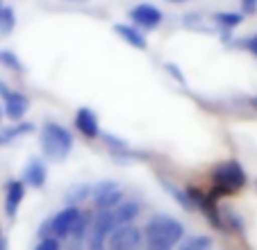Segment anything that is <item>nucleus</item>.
Listing matches in <instances>:
<instances>
[{
	"label": "nucleus",
	"mask_w": 257,
	"mask_h": 250,
	"mask_svg": "<svg viewBox=\"0 0 257 250\" xmlns=\"http://www.w3.org/2000/svg\"><path fill=\"white\" fill-rule=\"evenodd\" d=\"M214 21L221 23L223 28H237V25L241 23V14H237V12H218V14L214 16Z\"/></svg>",
	"instance_id": "dca6fc26"
},
{
	"label": "nucleus",
	"mask_w": 257,
	"mask_h": 250,
	"mask_svg": "<svg viewBox=\"0 0 257 250\" xmlns=\"http://www.w3.org/2000/svg\"><path fill=\"white\" fill-rule=\"evenodd\" d=\"M23 196H25L23 182H19V180H12V182L7 184V196H5V212H7V216H10V218L16 216L21 202H23Z\"/></svg>",
	"instance_id": "9d476101"
},
{
	"label": "nucleus",
	"mask_w": 257,
	"mask_h": 250,
	"mask_svg": "<svg viewBox=\"0 0 257 250\" xmlns=\"http://www.w3.org/2000/svg\"><path fill=\"white\" fill-rule=\"evenodd\" d=\"M16 25V16H14V10L12 7H3L0 10V34H10Z\"/></svg>",
	"instance_id": "2eb2a0df"
},
{
	"label": "nucleus",
	"mask_w": 257,
	"mask_h": 250,
	"mask_svg": "<svg viewBox=\"0 0 257 250\" xmlns=\"http://www.w3.org/2000/svg\"><path fill=\"white\" fill-rule=\"evenodd\" d=\"M10 93H12V91L5 87V82H0V96H3V100H5V98L10 96Z\"/></svg>",
	"instance_id": "5701e85b"
},
{
	"label": "nucleus",
	"mask_w": 257,
	"mask_h": 250,
	"mask_svg": "<svg viewBox=\"0 0 257 250\" xmlns=\"http://www.w3.org/2000/svg\"><path fill=\"white\" fill-rule=\"evenodd\" d=\"M73 148V137L71 132L59 123H46L41 128V150H44L46 157L57 159V162H64L68 157Z\"/></svg>",
	"instance_id": "f03ea898"
},
{
	"label": "nucleus",
	"mask_w": 257,
	"mask_h": 250,
	"mask_svg": "<svg viewBox=\"0 0 257 250\" xmlns=\"http://www.w3.org/2000/svg\"><path fill=\"white\" fill-rule=\"evenodd\" d=\"M46 175H48V169L41 159H32V162L25 166V182L34 189H41L46 184Z\"/></svg>",
	"instance_id": "9b49d317"
},
{
	"label": "nucleus",
	"mask_w": 257,
	"mask_h": 250,
	"mask_svg": "<svg viewBox=\"0 0 257 250\" xmlns=\"http://www.w3.org/2000/svg\"><path fill=\"white\" fill-rule=\"evenodd\" d=\"M114 30H116L118 37L125 39L130 46H135V48H139V50H146V39H144V34H141V30L132 28V25H123V23L114 25Z\"/></svg>",
	"instance_id": "f8f14e48"
},
{
	"label": "nucleus",
	"mask_w": 257,
	"mask_h": 250,
	"mask_svg": "<svg viewBox=\"0 0 257 250\" xmlns=\"http://www.w3.org/2000/svg\"><path fill=\"white\" fill-rule=\"evenodd\" d=\"M32 130H34L32 123H16L12 128H5V130H0V146L12 144L14 139H21L23 135H30Z\"/></svg>",
	"instance_id": "ddd939ff"
},
{
	"label": "nucleus",
	"mask_w": 257,
	"mask_h": 250,
	"mask_svg": "<svg viewBox=\"0 0 257 250\" xmlns=\"http://www.w3.org/2000/svg\"><path fill=\"white\" fill-rule=\"evenodd\" d=\"M212 248V239L209 236H194V239L185 241L180 250H209Z\"/></svg>",
	"instance_id": "f3484780"
},
{
	"label": "nucleus",
	"mask_w": 257,
	"mask_h": 250,
	"mask_svg": "<svg viewBox=\"0 0 257 250\" xmlns=\"http://www.w3.org/2000/svg\"><path fill=\"white\" fill-rule=\"evenodd\" d=\"M214 180V196H223V193H232L246 184V173H243L241 164L237 162H223L221 166L212 171Z\"/></svg>",
	"instance_id": "7ed1b4c3"
},
{
	"label": "nucleus",
	"mask_w": 257,
	"mask_h": 250,
	"mask_svg": "<svg viewBox=\"0 0 257 250\" xmlns=\"http://www.w3.org/2000/svg\"><path fill=\"white\" fill-rule=\"evenodd\" d=\"M144 245V232L137 225H121L109 234L107 250H141Z\"/></svg>",
	"instance_id": "20e7f679"
},
{
	"label": "nucleus",
	"mask_w": 257,
	"mask_h": 250,
	"mask_svg": "<svg viewBox=\"0 0 257 250\" xmlns=\"http://www.w3.org/2000/svg\"><path fill=\"white\" fill-rule=\"evenodd\" d=\"M130 19L135 21V25H139V28L153 30V28H157V25L162 23V12L157 10L155 5L144 3V5H137L135 10L130 12Z\"/></svg>",
	"instance_id": "0eeeda50"
},
{
	"label": "nucleus",
	"mask_w": 257,
	"mask_h": 250,
	"mask_svg": "<svg viewBox=\"0 0 257 250\" xmlns=\"http://www.w3.org/2000/svg\"><path fill=\"white\" fill-rule=\"evenodd\" d=\"M0 62L5 64L7 68H12V71H23V64H21V59L16 57L14 53H10V50H0Z\"/></svg>",
	"instance_id": "a211bd4d"
},
{
	"label": "nucleus",
	"mask_w": 257,
	"mask_h": 250,
	"mask_svg": "<svg viewBox=\"0 0 257 250\" xmlns=\"http://www.w3.org/2000/svg\"><path fill=\"white\" fill-rule=\"evenodd\" d=\"M3 243H5V239H3V232H0V245H3Z\"/></svg>",
	"instance_id": "a878e982"
},
{
	"label": "nucleus",
	"mask_w": 257,
	"mask_h": 250,
	"mask_svg": "<svg viewBox=\"0 0 257 250\" xmlns=\"http://www.w3.org/2000/svg\"><path fill=\"white\" fill-rule=\"evenodd\" d=\"M91 198L93 205L98 207V212H105V209H114L123 202V189L116 182H98L96 187H91Z\"/></svg>",
	"instance_id": "39448f33"
},
{
	"label": "nucleus",
	"mask_w": 257,
	"mask_h": 250,
	"mask_svg": "<svg viewBox=\"0 0 257 250\" xmlns=\"http://www.w3.org/2000/svg\"><path fill=\"white\" fill-rule=\"evenodd\" d=\"M243 12H255L257 10V0H241Z\"/></svg>",
	"instance_id": "4be33fe9"
},
{
	"label": "nucleus",
	"mask_w": 257,
	"mask_h": 250,
	"mask_svg": "<svg viewBox=\"0 0 257 250\" xmlns=\"http://www.w3.org/2000/svg\"><path fill=\"white\" fill-rule=\"evenodd\" d=\"M3 7H5V5H3V0H0V10H3Z\"/></svg>",
	"instance_id": "cd10ccee"
},
{
	"label": "nucleus",
	"mask_w": 257,
	"mask_h": 250,
	"mask_svg": "<svg viewBox=\"0 0 257 250\" xmlns=\"http://www.w3.org/2000/svg\"><path fill=\"white\" fill-rule=\"evenodd\" d=\"M0 250H7V243H3V245H0Z\"/></svg>",
	"instance_id": "bb28decb"
},
{
	"label": "nucleus",
	"mask_w": 257,
	"mask_h": 250,
	"mask_svg": "<svg viewBox=\"0 0 257 250\" xmlns=\"http://www.w3.org/2000/svg\"><path fill=\"white\" fill-rule=\"evenodd\" d=\"M89 193H91V187H89V184H75V187H71V189H68V193H66V200H68V205L78 207V202L87 200V198H89Z\"/></svg>",
	"instance_id": "4468645a"
},
{
	"label": "nucleus",
	"mask_w": 257,
	"mask_h": 250,
	"mask_svg": "<svg viewBox=\"0 0 257 250\" xmlns=\"http://www.w3.org/2000/svg\"><path fill=\"white\" fill-rule=\"evenodd\" d=\"M0 118H3V109H0Z\"/></svg>",
	"instance_id": "c85d7f7f"
},
{
	"label": "nucleus",
	"mask_w": 257,
	"mask_h": 250,
	"mask_svg": "<svg viewBox=\"0 0 257 250\" xmlns=\"http://www.w3.org/2000/svg\"><path fill=\"white\" fill-rule=\"evenodd\" d=\"M105 144L114 146V148H125V141H118V137H114V135H105Z\"/></svg>",
	"instance_id": "aec40b11"
},
{
	"label": "nucleus",
	"mask_w": 257,
	"mask_h": 250,
	"mask_svg": "<svg viewBox=\"0 0 257 250\" xmlns=\"http://www.w3.org/2000/svg\"><path fill=\"white\" fill-rule=\"evenodd\" d=\"M182 234H185L182 223L175 221L173 216L157 214V216H153L146 223L144 230L146 250H173V245L182 239Z\"/></svg>",
	"instance_id": "f257e3e1"
},
{
	"label": "nucleus",
	"mask_w": 257,
	"mask_h": 250,
	"mask_svg": "<svg viewBox=\"0 0 257 250\" xmlns=\"http://www.w3.org/2000/svg\"><path fill=\"white\" fill-rule=\"evenodd\" d=\"M34 250H59V241L55 239V236H46V239H41L39 243H37Z\"/></svg>",
	"instance_id": "6ab92c4d"
},
{
	"label": "nucleus",
	"mask_w": 257,
	"mask_h": 250,
	"mask_svg": "<svg viewBox=\"0 0 257 250\" xmlns=\"http://www.w3.org/2000/svg\"><path fill=\"white\" fill-rule=\"evenodd\" d=\"M28 109H30V100L23 93L12 91L10 96L5 98V114L10 116L12 120H16V123H21V118L28 114Z\"/></svg>",
	"instance_id": "1a4fd4ad"
},
{
	"label": "nucleus",
	"mask_w": 257,
	"mask_h": 250,
	"mask_svg": "<svg viewBox=\"0 0 257 250\" xmlns=\"http://www.w3.org/2000/svg\"><path fill=\"white\" fill-rule=\"evenodd\" d=\"M246 48L250 50V53H252V55H255V57H257V34H252V37H250V39H248V41H246Z\"/></svg>",
	"instance_id": "412c9836"
},
{
	"label": "nucleus",
	"mask_w": 257,
	"mask_h": 250,
	"mask_svg": "<svg viewBox=\"0 0 257 250\" xmlns=\"http://www.w3.org/2000/svg\"><path fill=\"white\" fill-rule=\"evenodd\" d=\"M169 3H187V0H169Z\"/></svg>",
	"instance_id": "393cba45"
},
{
	"label": "nucleus",
	"mask_w": 257,
	"mask_h": 250,
	"mask_svg": "<svg viewBox=\"0 0 257 250\" xmlns=\"http://www.w3.org/2000/svg\"><path fill=\"white\" fill-rule=\"evenodd\" d=\"M80 218H82V212H80L78 207L68 205L66 209H62L59 214H55V216L50 218V223H48L50 236H55V239H64V236H71L73 227L78 225Z\"/></svg>",
	"instance_id": "423d86ee"
},
{
	"label": "nucleus",
	"mask_w": 257,
	"mask_h": 250,
	"mask_svg": "<svg viewBox=\"0 0 257 250\" xmlns=\"http://www.w3.org/2000/svg\"><path fill=\"white\" fill-rule=\"evenodd\" d=\"M250 105H252V107H255V109H257V96H255V98H250Z\"/></svg>",
	"instance_id": "b1692460"
},
{
	"label": "nucleus",
	"mask_w": 257,
	"mask_h": 250,
	"mask_svg": "<svg viewBox=\"0 0 257 250\" xmlns=\"http://www.w3.org/2000/svg\"><path fill=\"white\" fill-rule=\"evenodd\" d=\"M75 128H78V130L82 132V137H87V139H96V137L100 135L98 116L93 114L91 109H87V107L78 109V114H75Z\"/></svg>",
	"instance_id": "6e6552de"
}]
</instances>
